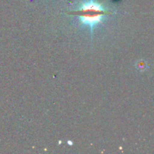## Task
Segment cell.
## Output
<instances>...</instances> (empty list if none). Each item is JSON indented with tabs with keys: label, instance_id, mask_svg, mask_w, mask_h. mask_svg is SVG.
I'll list each match as a JSON object with an SVG mask.
<instances>
[{
	"label": "cell",
	"instance_id": "obj_1",
	"mask_svg": "<svg viewBox=\"0 0 154 154\" xmlns=\"http://www.w3.org/2000/svg\"><path fill=\"white\" fill-rule=\"evenodd\" d=\"M112 14H114L112 11L105 9L94 0H89L82 3L78 9L72 11L70 14L78 17L82 25L87 26L90 29L93 35L94 27L101 23L105 16Z\"/></svg>",
	"mask_w": 154,
	"mask_h": 154
},
{
	"label": "cell",
	"instance_id": "obj_2",
	"mask_svg": "<svg viewBox=\"0 0 154 154\" xmlns=\"http://www.w3.org/2000/svg\"><path fill=\"white\" fill-rule=\"evenodd\" d=\"M136 66H137V69H138L139 71H144L146 70V69H147L148 66H147V63H146L144 60H139V61L137 63Z\"/></svg>",
	"mask_w": 154,
	"mask_h": 154
}]
</instances>
